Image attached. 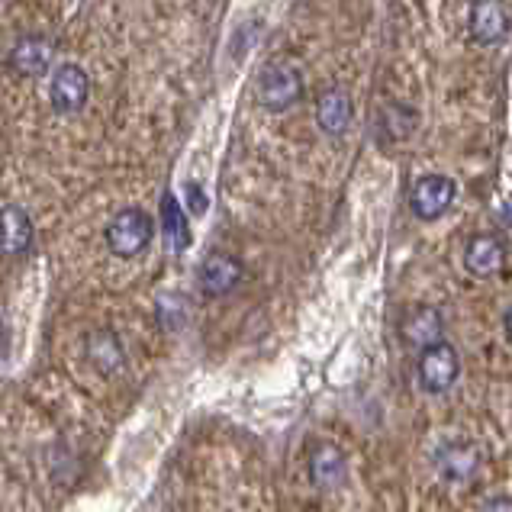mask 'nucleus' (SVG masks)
I'll list each match as a JSON object with an SVG mask.
<instances>
[{"label": "nucleus", "mask_w": 512, "mask_h": 512, "mask_svg": "<svg viewBox=\"0 0 512 512\" xmlns=\"http://www.w3.org/2000/svg\"><path fill=\"white\" fill-rule=\"evenodd\" d=\"M187 200H190V210H194L197 216H200V213H207V197L200 194V187H197V184H187Z\"/></svg>", "instance_id": "17"}, {"label": "nucleus", "mask_w": 512, "mask_h": 512, "mask_svg": "<svg viewBox=\"0 0 512 512\" xmlns=\"http://www.w3.org/2000/svg\"><path fill=\"white\" fill-rule=\"evenodd\" d=\"M506 265V242L490 232H480L464 248V268L474 277H493L500 274Z\"/></svg>", "instance_id": "11"}, {"label": "nucleus", "mask_w": 512, "mask_h": 512, "mask_svg": "<svg viewBox=\"0 0 512 512\" xmlns=\"http://www.w3.org/2000/svg\"><path fill=\"white\" fill-rule=\"evenodd\" d=\"M509 33V13L503 0H474L471 4V36L480 46H493V42L506 39Z\"/></svg>", "instance_id": "12"}, {"label": "nucleus", "mask_w": 512, "mask_h": 512, "mask_svg": "<svg viewBox=\"0 0 512 512\" xmlns=\"http://www.w3.org/2000/svg\"><path fill=\"white\" fill-rule=\"evenodd\" d=\"M345 455L339 445L332 442H319L310 451V480L319 490H335L345 484Z\"/></svg>", "instance_id": "13"}, {"label": "nucleus", "mask_w": 512, "mask_h": 512, "mask_svg": "<svg viewBox=\"0 0 512 512\" xmlns=\"http://www.w3.org/2000/svg\"><path fill=\"white\" fill-rule=\"evenodd\" d=\"M400 339L409 345V348H419L426 351L438 342H445V316L438 306H429V303H416L409 306V310L400 316Z\"/></svg>", "instance_id": "5"}, {"label": "nucleus", "mask_w": 512, "mask_h": 512, "mask_svg": "<svg viewBox=\"0 0 512 512\" xmlns=\"http://www.w3.org/2000/svg\"><path fill=\"white\" fill-rule=\"evenodd\" d=\"M152 236H155V219L145 210H139V207L120 210L107 223V229H104L107 248L116 258H136V255H142L145 248L152 245Z\"/></svg>", "instance_id": "2"}, {"label": "nucleus", "mask_w": 512, "mask_h": 512, "mask_svg": "<svg viewBox=\"0 0 512 512\" xmlns=\"http://www.w3.org/2000/svg\"><path fill=\"white\" fill-rule=\"evenodd\" d=\"M419 387L426 393H445L458 384L461 377V355L451 342H438L426 351H419Z\"/></svg>", "instance_id": "4"}, {"label": "nucleus", "mask_w": 512, "mask_h": 512, "mask_svg": "<svg viewBox=\"0 0 512 512\" xmlns=\"http://www.w3.org/2000/svg\"><path fill=\"white\" fill-rule=\"evenodd\" d=\"M455 197H458V184L448 174H422L409 187V210L422 223H435V219H442L451 210Z\"/></svg>", "instance_id": "3"}, {"label": "nucleus", "mask_w": 512, "mask_h": 512, "mask_svg": "<svg viewBox=\"0 0 512 512\" xmlns=\"http://www.w3.org/2000/svg\"><path fill=\"white\" fill-rule=\"evenodd\" d=\"M33 219L23 207L17 203H7V207H0V255L4 258H17V255H26L29 245H33Z\"/></svg>", "instance_id": "8"}, {"label": "nucleus", "mask_w": 512, "mask_h": 512, "mask_svg": "<svg viewBox=\"0 0 512 512\" xmlns=\"http://www.w3.org/2000/svg\"><path fill=\"white\" fill-rule=\"evenodd\" d=\"M84 355L94 364L97 374H116L126 364L123 342L116 339V332H110V329H97V332L87 335Z\"/></svg>", "instance_id": "15"}, {"label": "nucleus", "mask_w": 512, "mask_h": 512, "mask_svg": "<svg viewBox=\"0 0 512 512\" xmlns=\"http://www.w3.org/2000/svg\"><path fill=\"white\" fill-rule=\"evenodd\" d=\"M503 326H506V335H509V339H512V306H509V310H506V319H503Z\"/></svg>", "instance_id": "19"}, {"label": "nucleus", "mask_w": 512, "mask_h": 512, "mask_svg": "<svg viewBox=\"0 0 512 512\" xmlns=\"http://www.w3.org/2000/svg\"><path fill=\"white\" fill-rule=\"evenodd\" d=\"M52 62V46L42 36H23L17 46L10 49V68L23 78H39L49 71Z\"/></svg>", "instance_id": "14"}, {"label": "nucleus", "mask_w": 512, "mask_h": 512, "mask_svg": "<svg viewBox=\"0 0 512 512\" xmlns=\"http://www.w3.org/2000/svg\"><path fill=\"white\" fill-rule=\"evenodd\" d=\"M351 120H355V104L345 87H329L316 100V123L326 136H345Z\"/></svg>", "instance_id": "10"}, {"label": "nucleus", "mask_w": 512, "mask_h": 512, "mask_svg": "<svg viewBox=\"0 0 512 512\" xmlns=\"http://www.w3.org/2000/svg\"><path fill=\"white\" fill-rule=\"evenodd\" d=\"M435 467L445 480H451V484H464V480H471L477 474L480 451H477V445L458 442L455 438V442H445L435 448Z\"/></svg>", "instance_id": "9"}, {"label": "nucleus", "mask_w": 512, "mask_h": 512, "mask_svg": "<svg viewBox=\"0 0 512 512\" xmlns=\"http://www.w3.org/2000/svg\"><path fill=\"white\" fill-rule=\"evenodd\" d=\"M87 91H91V84H87V75L81 65H62L52 75V87H49V100H52V110L62 113V116H71L78 113L84 104H87Z\"/></svg>", "instance_id": "7"}, {"label": "nucleus", "mask_w": 512, "mask_h": 512, "mask_svg": "<svg viewBox=\"0 0 512 512\" xmlns=\"http://www.w3.org/2000/svg\"><path fill=\"white\" fill-rule=\"evenodd\" d=\"M480 512H512V496H496Z\"/></svg>", "instance_id": "18"}, {"label": "nucleus", "mask_w": 512, "mask_h": 512, "mask_svg": "<svg viewBox=\"0 0 512 512\" xmlns=\"http://www.w3.org/2000/svg\"><path fill=\"white\" fill-rule=\"evenodd\" d=\"M255 97L268 113H284L290 107H297L303 97L300 68L290 58H274V62L261 68V75L255 81Z\"/></svg>", "instance_id": "1"}, {"label": "nucleus", "mask_w": 512, "mask_h": 512, "mask_svg": "<svg viewBox=\"0 0 512 512\" xmlns=\"http://www.w3.org/2000/svg\"><path fill=\"white\" fill-rule=\"evenodd\" d=\"M242 277H245V268H242V261L236 255L210 252L197 268V287L207 297L216 300V297H229L232 290L242 284Z\"/></svg>", "instance_id": "6"}, {"label": "nucleus", "mask_w": 512, "mask_h": 512, "mask_svg": "<svg viewBox=\"0 0 512 512\" xmlns=\"http://www.w3.org/2000/svg\"><path fill=\"white\" fill-rule=\"evenodd\" d=\"M162 226H165V236H168L174 252H184V248L190 245V226H187V216H184L181 203L174 194L162 197Z\"/></svg>", "instance_id": "16"}]
</instances>
